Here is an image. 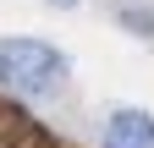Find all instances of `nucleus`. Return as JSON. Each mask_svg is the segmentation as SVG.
Segmentation results:
<instances>
[{
    "mask_svg": "<svg viewBox=\"0 0 154 148\" xmlns=\"http://www.w3.org/2000/svg\"><path fill=\"white\" fill-rule=\"evenodd\" d=\"M72 82V61L50 39H0V88L22 99H55Z\"/></svg>",
    "mask_w": 154,
    "mask_h": 148,
    "instance_id": "f257e3e1",
    "label": "nucleus"
},
{
    "mask_svg": "<svg viewBox=\"0 0 154 148\" xmlns=\"http://www.w3.org/2000/svg\"><path fill=\"white\" fill-rule=\"evenodd\" d=\"M99 148H154V115L149 110H110L105 132H99Z\"/></svg>",
    "mask_w": 154,
    "mask_h": 148,
    "instance_id": "f03ea898",
    "label": "nucleus"
},
{
    "mask_svg": "<svg viewBox=\"0 0 154 148\" xmlns=\"http://www.w3.org/2000/svg\"><path fill=\"white\" fill-rule=\"evenodd\" d=\"M44 6H55V11H72V6H83V0H44Z\"/></svg>",
    "mask_w": 154,
    "mask_h": 148,
    "instance_id": "7ed1b4c3",
    "label": "nucleus"
}]
</instances>
